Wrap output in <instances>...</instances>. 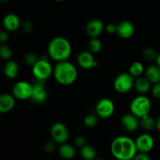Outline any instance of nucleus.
I'll use <instances>...</instances> for the list:
<instances>
[{"instance_id":"obj_1","label":"nucleus","mask_w":160,"mask_h":160,"mask_svg":"<svg viewBox=\"0 0 160 160\" xmlns=\"http://www.w3.org/2000/svg\"><path fill=\"white\" fill-rule=\"evenodd\" d=\"M112 156L117 160H131L137 155L135 141L128 136H118L113 139L110 145Z\"/></svg>"},{"instance_id":"obj_2","label":"nucleus","mask_w":160,"mask_h":160,"mask_svg":"<svg viewBox=\"0 0 160 160\" xmlns=\"http://www.w3.org/2000/svg\"><path fill=\"white\" fill-rule=\"evenodd\" d=\"M72 53L70 42L63 37H56L52 39L48 45V55L56 62L68 60Z\"/></svg>"},{"instance_id":"obj_3","label":"nucleus","mask_w":160,"mask_h":160,"mask_svg":"<svg viewBox=\"0 0 160 160\" xmlns=\"http://www.w3.org/2000/svg\"><path fill=\"white\" fill-rule=\"evenodd\" d=\"M78 70L70 61L56 62L53 67V77L59 84L67 86L73 84L78 78Z\"/></svg>"},{"instance_id":"obj_4","label":"nucleus","mask_w":160,"mask_h":160,"mask_svg":"<svg viewBox=\"0 0 160 160\" xmlns=\"http://www.w3.org/2000/svg\"><path fill=\"white\" fill-rule=\"evenodd\" d=\"M152 109L151 100L145 95H139L133 98L130 104V111L132 114L141 119L149 115Z\"/></svg>"},{"instance_id":"obj_5","label":"nucleus","mask_w":160,"mask_h":160,"mask_svg":"<svg viewBox=\"0 0 160 160\" xmlns=\"http://www.w3.org/2000/svg\"><path fill=\"white\" fill-rule=\"evenodd\" d=\"M134 78L129 73H121L113 81L114 89L120 94H126L134 88Z\"/></svg>"},{"instance_id":"obj_6","label":"nucleus","mask_w":160,"mask_h":160,"mask_svg":"<svg viewBox=\"0 0 160 160\" xmlns=\"http://www.w3.org/2000/svg\"><path fill=\"white\" fill-rule=\"evenodd\" d=\"M32 73L35 79L46 81L53 75V67L49 61L39 58L38 61L32 67Z\"/></svg>"},{"instance_id":"obj_7","label":"nucleus","mask_w":160,"mask_h":160,"mask_svg":"<svg viewBox=\"0 0 160 160\" xmlns=\"http://www.w3.org/2000/svg\"><path fill=\"white\" fill-rule=\"evenodd\" d=\"M33 93V84L26 81H20L16 83L12 89V94L16 99L24 101L31 99Z\"/></svg>"},{"instance_id":"obj_8","label":"nucleus","mask_w":160,"mask_h":160,"mask_svg":"<svg viewBox=\"0 0 160 160\" xmlns=\"http://www.w3.org/2000/svg\"><path fill=\"white\" fill-rule=\"evenodd\" d=\"M51 135L52 138V141H54L56 144L67 143L70 137L68 128L62 122H56L53 123L51 128Z\"/></svg>"},{"instance_id":"obj_9","label":"nucleus","mask_w":160,"mask_h":160,"mask_svg":"<svg viewBox=\"0 0 160 160\" xmlns=\"http://www.w3.org/2000/svg\"><path fill=\"white\" fill-rule=\"evenodd\" d=\"M114 111H115V105L110 98H102L95 106V113L102 119L109 118L114 113Z\"/></svg>"},{"instance_id":"obj_10","label":"nucleus","mask_w":160,"mask_h":160,"mask_svg":"<svg viewBox=\"0 0 160 160\" xmlns=\"http://www.w3.org/2000/svg\"><path fill=\"white\" fill-rule=\"evenodd\" d=\"M48 98V92L45 88V81L35 79L33 83V93L31 100L35 104H42Z\"/></svg>"},{"instance_id":"obj_11","label":"nucleus","mask_w":160,"mask_h":160,"mask_svg":"<svg viewBox=\"0 0 160 160\" xmlns=\"http://www.w3.org/2000/svg\"><path fill=\"white\" fill-rule=\"evenodd\" d=\"M135 145L138 152L148 153L155 145V139L148 133H143L135 139Z\"/></svg>"},{"instance_id":"obj_12","label":"nucleus","mask_w":160,"mask_h":160,"mask_svg":"<svg viewBox=\"0 0 160 160\" xmlns=\"http://www.w3.org/2000/svg\"><path fill=\"white\" fill-rule=\"evenodd\" d=\"M78 63L80 67L84 70H90L95 68L98 66V62L95 60L93 53L90 51H83L78 56Z\"/></svg>"},{"instance_id":"obj_13","label":"nucleus","mask_w":160,"mask_h":160,"mask_svg":"<svg viewBox=\"0 0 160 160\" xmlns=\"http://www.w3.org/2000/svg\"><path fill=\"white\" fill-rule=\"evenodd\" d=\"M104 23L99 19L91 20L86 25V33L91 38H98L104 31Z\"/></svg>"},{"instance_id":"obj_14","label":"nucleus","mask_w":160,"mask_h":160,"mask_svg":"<svg viewBox=\"0 0 160 160\" xmlns=\"http://www.w3.org/2000/svg\"><path fill=\"white\" fill-rule=\"evenodd\" d=\"M121 124L128 132H134L140 127V119L131 112L127 113L122 117Z\"/></svg>"},{"instance_id":"obj_15","label":"nucleus","mask_w":160,"mask_h":160,"mask_svg":"<svg viewBox=\"0 0 160 160\" xmlns=\"http://www.w3.org/2000/svg\"><path fill=\"white\" fill-rule=\"evenodd\" d=\"M117 25V34L123 39L131 38L134 34L135 28L131 22L128 20H123Z\"/></svg>"},{"instance_id":"obj_16","label":"nucleus","mask_w":160,"mask_h":160,"mask_svg":"<svg viewBox=\"0 0 160 160\" xmlns=\"http://www.w3.org/2000/svg\"><path fill=\"white\" fill-rule=\"evenodd\" d=\"M16 104V98L12 94L4 93L0 95V112L6 113L12 110Z\"/></svg>"},{"instance_id":"obj_17","label":"nucleus","mask_w":160,"mask_h":160,"mask_svg":"<svg viewBox=\"0 0 160 160\" xmlns=\"http://www.w3.org/2000/svg\"><path fill=\"white\" fill-rule=\"evenodd\" d=\"M3 27L7 31H16L21 27L19 17L16 14L9 13L3 18Z\"/></svg>"},{"instance_id":"obj_18","label":"nucleus","mask_w":160,"mask_h":160,"mask_svg":"<svg viewBox=\"0 0 160 160\" xmlns=\"http://www.w3.org/2000/svg\"><path fill=\"white\" fill-rule=\"evenodd\" d=\"M145 78L152 84H159L160 83V67L156 64H152L147 67L145 70Z\"/></svg>"},{"instance_id":"obj_19","label":"nucleus","mask_w":160,"mask_h":160,"mask_svg":"<svg viewBox=\"0 0 160 160\" xmlns=\"http://www.w3.org/2000/svg\"><path fill=\"white\" fill-rule=\"evenodd\" d=\"M152 83L145 77H139L134 80V88L140 95H145L152 89Z\"/></svg>"},{"instance_id":"obj_20","label":"nucleus","mask_w":160,"mask_h":160,"mask_svg":"<svg viewBox=\"0 0 160 160\" xmlns=\"http://www.w3.org/2000/svg\"><path fill=\"white\" fill-rule=\"evenodd\" d=\"M19 70H20L19 65L17 62L13 60L7 61L3 67V73H4L5 76L10 79H12L17 76Z\"/></svg>"},{"instance_id":"obj_21","label":"nucleus","mask_w":160,"mask_h":160,"mask_svg":"<svg viewBox=\"0 0 160 160\" xmlns=\"http://www.w3.org/2000/svg\"><path fill=\"white\" fill-rule=\"evenodd\" d=\"M59 155L64 159H71L76 155V150L73 145L69 143H64L60 145L58 149Z\"/></svg>"},{"instance_id":"obj_22","label":"nucleus","mask_w":160,"mask_h":160,"mask_svg":"<svg viewBox=\"0 0 160 160\" xmlns=\"http://www.w3.org/2000/svg\"><path fill=\"white\" fill-rule=\"evenodd\" d=\"M80 155L84 160H95L97 157V152L93 146L86 145L81 148Z\"/></svg>"},{"instance_id":"obj_23","label":"nucleus","mask_w":160,"mask_h":160,"mask_svg":"<svg viewBox=\"0 0 160 160\" xmlns=\"http://www.w3.org/2000/svg\"><path fill=\"white\" fill-rule=\"evenodd\" d=\"M140 126L147 131H151L156 128V120L150 115L140 119Z\"/></svg>"},{"instance_id":"obj_24","label":"nucleus","mask_w":160,"mask_h":160,"mask_svg":"<svg viewBox=\"0 0 160 160\" xmlns=\"http://www.w3.org/2000/svg\"><path fill=\"white\" fill-rule=\"evenodd\" d=\"M145 68L144 67V64L139 61H135L130 66L128 73L132 75L134 78H137L139 77H142V73L145 72Z\"/></svg>"},{"instance_id":"obj_25","label":"nucleus","mask_w":160,"mask_h":160,"mask_svg":"<svg viewBox=\"0 0 160 160\" xmlns=\"http://www.w3.org/2000/svg\"><path fill=\"white\" fill-rule=\"evenodd\" d=\"M89 51L92 53H98L102 48V43L98 38H91L88 42Z\"/></svg>"},{"instance_id":"obj_26","label":"nucleus","mask_w":160,"mask_h":160,"mask_svg":"<svg viewBox=\"0 0 160 160\" xmlns=\"http://www.w3.org/2000/svg\"><path fill=\"white\" fill-rule=\"evenodd\" d=\"M98 122V117L97 114L88 113L84 117V124L87 128H95Z\"/></svg>"},{"instance_id":"obj_27","label":"nucleus","mask_w":160,"mask_h":160,"mask_svg":"<svg viewBox=\"0 0 160 160\" xmlns=\"http://www.w3.org/2000/svg\"><path fill=\"white\" fill-rule=\"evenodd\" d=\"M158 54L159 53L156 52V50L152 47H147L142 51V56L144 59L148 61L156 60Z\"/></svg>"},{"instance_id":"obj_28","label":"nucleus","mask_w":160,"mask_h":160,"mask_svg":"<svg viewBox=\"0 0 160 160\" xmlns=\"http://www.w3.org/2000/svg\"><path fill=\"white\" fill-rule=\"evenodd\" d=\"M12 56V51L9 45L2 44L0 47V56L2 59L8 60Z\"/></svg>"},{"instance_id":"obj_29","label":"nucleus","mask_w":160,"mask_h":160,"mask_svg":"<svg viewBox=\"0 0 160 160\" xmlns=\"http://www.w3.org/2000/svg\"><path fill=\"white\" fill-rule=\"evenodd\" d=\"M39 58L38 57L37 55L34 52H29L25 56L24 62L29 67H34L36 64V62L38 61Z\"/></svg>"},{"instance_id":"obj_30","label":"nucleus","mask_w":160,"mask_h":160,"mask_svg":"<svg viewBox=\"0 0 160 160\" xmlns=\"http://www.w3.org/2000/svg\"><path fill=\"white\" fill-rule=\"evenodd\" d=\"M56 143L54 141H49L44 145V150L48 153H52L56 150Z\"/></svg>"},{"instance_id":"obj_31","label":"nucleus","mask_w":160,"mask_h":160,"mask_svg":"<svg viewBox=\"0 0 160 160\" xmlns=\"http://www.w3.org/2000/svg\"><path fill=\"white\" fill-rule=\"evenodd\" d=\"M74 145L78 148H82L86 145V138L83 135H78L74 138Z\"/></svg>"},{"instance_id":"obj_32","label":"nucleus","mask_w":160,"mask_h":160,"mask_svg":"<svg viewBox=\"0 0 160 160\" xmlns=\"http://www.w3.org/2000/svg\"><path fill=\"white\" fill-rule=\"evenodd\" d=\"M21 29L23 32L30 33L33 30V23L30 21H26L21 24Z\"/></svg>"},{"instance_id":"obj_33","label":"nucleus","mask_w":160,"mask_h":160,"mask_svg":"<svg viewBox=\"0 0 160 160\" xmlns=\"http://www.w3.org/2000/svg\"><path fill=\"white\" fill-rule=\"evenodd\" d=\"M152 94L155 98L160 99V83L153 84L152 87Z\"/></svg>"},{"instance_id":"obj_34","label":"nucleus","mask_w":160,"mask_h":160,"mask_svg":"<svg viewBox=\"0 0 160 160\" xmlns=\"http://www.w3.org/2000/svg\"><path fill=\"white\" fill-rule=\"evenodd\" d=\"M117 25L114 24V23H109L106 25V32L109 34H117Z\"/></svg>"},{"instance_id":"obj_35","label":"nucleus","mask_w":160,"mask_h":160,"mask_svg":"<svg viewBox=\"0 0 160 160\" xmlns=\"http://www.w3.org/2000/svg\"><path fill=\"white\" fill-rule=\"evenodd\" d=\"M134 160H151V158L148 156V153L138 152L137 155L133 159Z\"/></svg>"},{"instance_id":"obj_36","label":"nucleus","mask_w":160,"mask_h":160,"mask_svg":"<svg viewBox=\"0 0 160 160\" xmlns=\"http://www.w3.org/2000/svg\"><path fill=\"white\" fill-rule=\"evenodd\" d=\"M9 40V34H8L7 31H2L0 33V42H1L2 45L6 43L7 41Z\"/></svg>"},{"instance_id":"obj_37","label":"nucleus","mask_w":160,"mask_h":160,"mask_svg":"<svg viewBox=\"0 0 160 160\" xmlns=\"http://www.w3.org/2000/svg\"><path fill=\"white\" fill-rule=\"evenodd\" d=\"M156 129L160 132V115L156 119Z\"/></svg>"},{"instance_id":"obj_38","label":"nucleus","mask_w":160,"mask_h":160,"mask_svg":"<svg viewBox=\"0 0 160 160\" xmlns=\"http://www.w3.org/2000/svg\"><path fill=\"white\" fill-rule=\"evenodd\" d=\"M156 65H157L158 67H160V52L158 54L157 58H156Z\"/></svg>"},{"instance_id":"obj_39","label":"nucleus","mask_w":160,"mask_h":160,"mask_svg":"<svg viewBox=\"0 0 160 160\" xmlns=\"http://www.w3.org/2000/svg\"><path fill=\"white\" fill-rule=\"evenodd\" d=\"M95 160H105V159H102V158H98V159H96Z\"/></svg>"},{"instance_id":"obj_40","label":"nucleus","mask_w":160,"mask_h":160,"mask_svg":"<svg viewBox=\"0 0 160 160\" xmlns=\"http://www.w3.org/2000/svg\"><path fill=\"white\" fill-rule=\"evenodd\" d=\"M55 1H56V2H62V1H63V0H55Z\"/></svg>"},{"instance_id":"obj_41","label":"nucleus","mask_w":160,"mask_h":160,"mask_svg":"<svg viewBox=\"0 0 160 160\" xmlns=\"http://www.w3.org/2000/svg\"><path fill=\"white\" fill-rule=\"evenodd\" d=\"M2 1H4V2H7V1H9V0H2Z\"/></svg>"},{"instance_id":"obj_42","label":"nucleus","mask_w":160,"mask_h":160,"mask_svg":"<svg viewBox=\"0 0 160 160\" xmlns=\"http://www.w3.org/2000/svg\"><path fill=\"white\" fill-rule=\"evenodd\" d=\"M131 160H134V159H131Z\"/></svg>"}]
</instances>
